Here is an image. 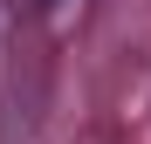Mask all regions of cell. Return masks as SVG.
I'll return each instance as SVG.
<instances>
[{
  "instance_id": "1",
  "label": "cell",
  "mask_w": 151,
  "mask_h": 144,
  "mask_svg": "<svg viewBox=\"0 0 151 144\" xmlns=\"http://www.w3.org/2000/svg\"><path fill=\"white\" fill-rule=\"evenodd\" d=\"M35 7H55V0H35Z\"/></svg>"
}]
</instances>
